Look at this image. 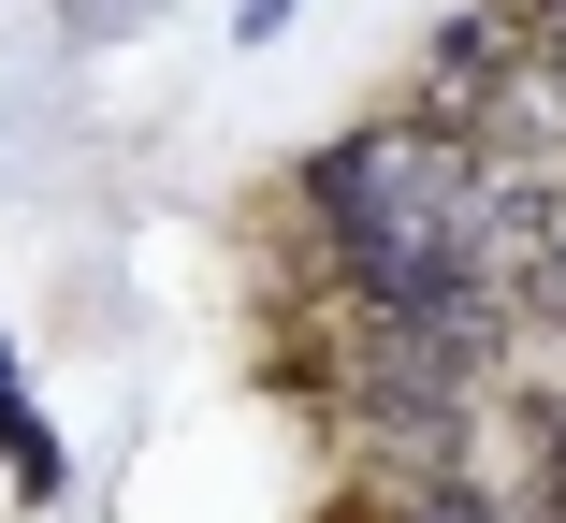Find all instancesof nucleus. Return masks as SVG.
Segmentation results:
<instances>
[{"mask_svg": "<svg viewBox=\"0 0 566 523\" xmlns=\"http://www.w3.org/2000/svg\"><path fill=\"white\" fill-rule=\"evenodd\" d=\"M537 480H552V494H566V407H552V437H537Z\"/></svg>", "mask_w": 566, "mask_h": 523, "instance_id": "5", "label": "nucleus"}, {"mask_svg": "<svg viewBox=\"0 0 566 523\" xmlns=\"http://www.w3.org/2000/svg\"><path fill=\"white\" fill-rule=\"evenodd\" d=\"M0 480H15V509H59L73 494V451H59V422H44L15 378H0Z\"/></svg>", "mask_w": 566, "mask_h": 523, "instance_id": "2", "label": "nucleus"}, {"mask_svg": "<svg viewBox=\"0 0 566 523\" xmlns=\"http://www.w3.org/2000/svg\"><path fill=\"white\" fill-rule=\"evenodd\" d=\"M523 321L566 335V203H552V233H537V262H523Z\"/></svg>", "mask_w": 566, "mask_h": 523, "instance_id": "3", "label": "nucleus"}, {"mask_svg": "<svg viewBox=\"0 0 566 523\" xmlns=\"http://www.w3.org/2000/svg\"><path fill=\"white\" fill-rule=\"evenodd\" d=\"M537 30H552V0H450L421 73H407V117L450 146H494V102L537 73Z\"/></svg>", "mask_w": 566, "mask_h": 523, "instance_id": "1", "label": "nucleus"}, {"mask_svg": "<svg viewBox=\"0 0 566 523\" xmlns=\"http://www.w3.org/2000/svg\"><path fill=\"white\" fill-rule=\"evenodd\" d=\"M0 378H15V335H0Z\"/></svg>", "mask_w": 566, "mask_h": 523, "instance_id": "6", "label": "nucleus"}, {"mask_svg": "<svg viewBox=\"0 0 566 523\" xmlns=\"http://www.w3.org/2000/svg\"><path fill=\"white\" fill-rule=\"evenodd\" d=\"M291 15H305V0H248V15H233V44H248V59H262V44H276V30H291Z\"/></svg>", "mask_w": 566, "mask_h": 523, "instance_id": "4", "label": "nucleus"}]
</instances>
